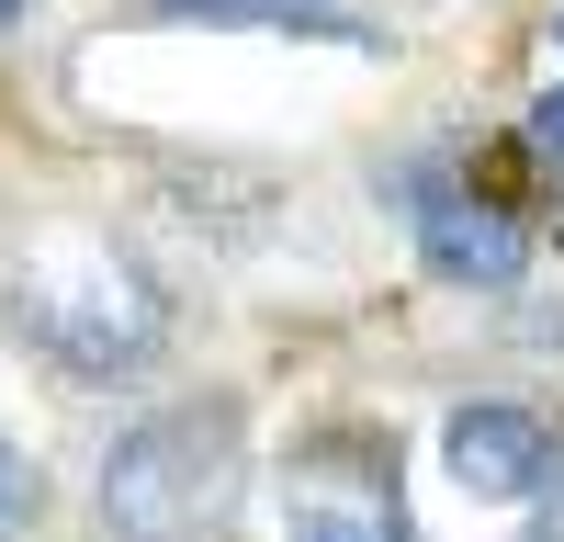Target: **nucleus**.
<instances>
[{
  "label": "nucleus",
  "mask_w": 564,
  "mask_h": 542,
  "mask_svg": "<svg viewBox=\"0 0 564 542\" xmlns=\"http://www.w3.org/2000/svg\"><path fill=\"white\" fill-rule=\"evenodd\" d=\"M170 328H181L170 283L135 249H113L102 226H57L12 271V339L34 361H57L68 384H135L170 350Z\"/></svg>",
  "instance_id": "1"
},
{
  "label": "nucleus",
  "mask_w": 564,
  "mask_h": 542,
  "mask_svg": "<svg viewBox=\"0 0 564 542\" xmlns=\"http://www.w3.org/2000/svg\"><path fill=\"white\" fill-rule=\"evenodd\" d=\"M238 475H249V419L226 395L193 406H148L102 441V531L113 542H204L226 509H238Z\"/></svg>",
  "instance_id": "2"
},
{
  "label": "nucleus",
  "mask_w": 564,
  "mask_h": 542,
  "mask_svg": "<svg viewBox=\"0 0 564 542\" xmlns=\"http://www.w3.org/2000/svg\"><path fill=\"white\" fill-rule=\"evenodd\" d=\"M282 542H417L406 486H395V441L339 430L294 464V497H282Z\"/></svg>",
  "instance_id": "3"
},
{
  "label": "nucleus",
  "mask_w": 564,
  "mask_h": 542,
  "mask_svg": "<svg viewBox=\"0 0 564 542\" xmlns=\"http://www.w3.org/2000/svg\"><path fill=\"white\" fill-rule=\"evenodd\" d=\"M406 226H417V260L463 294H508L531 271V226L508 204H486V193H463V181H441V170L406 181Z\"/></svg>",
  "instance_id": "4"
},
{
  "label": "nucleus",
  "mask_w": 564,
  "mask_h": 542,
  "mask_svg": "<svg viewBox=\"0 0 564 542\" xmlns=\"http://www.w3.org/2000/svg\"><path fill=\"white\" fill-rule=\"evenodd\" d=\"M441 464H452L463 497H497V509H520V497H542V486L564 475V430L542 419V406H520V395H475V406H452Z\"/></svg>",
  "instance_id": "5"
},
{
  "label": "nucleus",
  "mask_w": 564,
  "mask_h": 542,
  "mask_svg": "<svg viewBox=\"0 0 564 542\" xmlns=\"http://www.w3.org/2000/svg\"><path fill=\"white\" fill-rule=\"evenodd\" d=\"M148 23H204V34H327V45H372V23L327 12V0H159Z\"/></svg>",
  "instance_id": "6"
},
{
  "label": "nucleus",
  "mask_w": 564,
  "mask_h": 542,
  "mask_svg": "<svg viewBox=\"0 0 564 542\" xmlns=\"http://www.w3.org/2000/svg\"><path fill=\"white\" fill-rule=\"evenodd\" d=\"M34 509H45L34 452H12V441H0V542H23V531H34Z\"/></svg>",
  "instance_id": "7"
},
{
  "label": "nucleus",
  "mask_w": 564,
  "mask_h": 542,
  "mask_svg": "<svg viewBox=\"0 0 564 542\" xmlns=\"http://www.w3.org/2000/svg\"><path fill=\"white\" fill-rule=\"evenodd\" d=\"M531 148H542V159H564V79L542 90V113H531Z\"/></svg>",
  "instance_id": "8"
},
{
  "label": "nucleus",
  "mask_w": 564,
  "mask_h": 542,
  "mask_svg": "<svg viewBox=\"0 0 564 542\" xmlns=\"http://www.w3.org/2000/svg\"><path fill=\"white\" fill-rule=\"evenodd\" d=\"M553 45H564V23H553Z\"/></svg>",
  "instance_id": "9"
}]
</instances>
